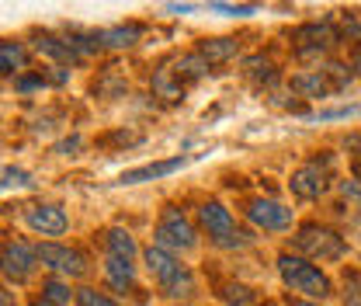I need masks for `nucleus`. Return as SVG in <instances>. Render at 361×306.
Segmentation results:
<instances>
[{"label": "nucleus", "instance_id": "nucleus-4", "mask_svg": "<svg viewBox=\"0 0 361 306\" xmlns=\"http://www.w3.org/2000/svg\"><path fill=\"white\" fill-rule=\"evenodd\" d=\"M337 32H334V25L330 21H310V25H302V28H295V35H292V49H295V56L299 59H316V56H323V52H330L334 45H337Z\"/></svg>", "mask_w": 361, "mask_h": 306}, {"label": "nucleus", "instance_id": "nucleus-32", "mask_svg": "<svg viewBox=\"0 0 361 306\" xmlns=\"http://www.w3.org/2000/svg\"><path fill=\"white\" fill-rule=\"evenodd\" d=\"M247 240H250L247 233H229L226 240H219V247H247Z\"/></svg>", "mask_w": 361, "mask_h": 306}, {"label": "nucleus", "instance_id": "nucleus-18", "mask_svg": "<svg viewBox=\"0 0 361 306\" xmlns=\"http://www.w3.org/2000/svg\"><path fill=\"white\" fill-rule=\"evenodd\" d=\"M209 66L212 63H205L198 52H188V56H180L178 63H174V70H178V77L188 84V81H202V77H209Z\"/></svg>", "mask_w": 361, "mask_h": 306}, {"label": "nucleus", "instance_id": "nucleus-21", "mask_svg": "<svg viewBox=\"0 0 361 306\" xmlns=\"http://www.w3.org/2000/svg\"><path fill=\"white\" fill-rule=\"evenodd\" d=\"M21 66H25V49L18 42H0V70H4V77L18 73Z\"/></svg>", "mask_w": 361, "mask_h": 306}, {"label": "nucleus", "instance_id": "nucleus-29", "mask_svg": "<svg viewBox=\"0 0 361 306\" xmlns=\"http://www.w3.org/2000/svg\"><path fill=\"white\" fill-rule=\"evenodd\" d=\"M45 84H49V77H18V81H14V88L21 90V94L39 90V88H45Z\"/></svg>", "mask_w": 361, "mask_h": 306}, {"label": "nucleus", "instance_id": "nucleus-15", "mask_svg": "<svg viewBox=\"0 0 361 306\" xmlns=\"http://www.w3.org/2000/svg\"><path fill=\"white\" fill-rule=\"evenodd\" d=\"M35 49H39L42 56H49V59L63 63V66H70V63L80 59V52L70 45V39H56V35H39V39H35Z\"/></svg>", "mask_w": 361, "mask_h": 306}, {"label": "nucleus", "instance_id": "nucleus-1", "mask_svg": "<svg viewBox=\"0 0 361 306\" xmlns=\"http://www.w3.org/2000/svg\"><path fill=\"white\" fill-rule=\"evenodd\" d=\"M278 275H281V282L292 293H302V296H313V300H326L334 293L330 289V278L316 264L302 261V258H292V254H281L278 258Z\"/></svg>", "mask_w": 361, "mask_h": 306}, {"label": "nucleus", "instance_id": "nucleus-8", "mask_svg": "<svg viewBox=\"0 0 361 306\" xmlns=\"http://www.w3.org/2000/svg\"><path fill=\"white\" fill-rule=\"evenodd\" d=\"M326 164L330 160H310V164H302L295 175H292V195H299V199H319L323 192H326V184H330V171H326Z\"/></svg>", "mask_w": 361, "mask_h": 306}, {"label": "nucleus", "instance_id": "nucleus-28", "mask_svg": "<svg viewBox=\"0 0 361 306\" xmlns=\"http://www.w3.org/2000/svg\"><path fill=\"white\" fill-rule=\"evenodd\" d=\"M344 306H361V275H348L344 278Z\"/></svg>", "mask_w": 361, "mask_h": 306}, {"label": "nucleus", "instance_id": "nucleus-11", "mask_svg": "<svg viewBox=\"0 0 361 306\" xmlns=\"http://www.w3.org/2000/svg\"><path fill=\"white\" fill-rule=\"evenodd\" d=\"M28 226L35 230V233H42V237H59V233H66V213L59 209V206H32L28 213Z\"/></svg>", "mask_w": 361, "mask_h": 306}, {"label": "nucleus", "instance_id": "nucleus-36", "mask_svg": "<svg viewBox=\"0 0 361 306\" xmlns=\"http://www.w3.org/2000/svg\"><path fill=\"white\" fill-rule=\"evenodd\" d=\"M288 306H319V303H306V300H288Z\"/></svg>", "mask_w": 361, "mask_h": 306}, {"label": "nucleus", "instance_id": "nucleus-27", "mask_svg": "<svg viewBox=\"0 0 361 306\" xmlns=\"http://www.w3.org/2000/svg\"><path fill=\"white\" fill-rule=\"evenodd\" d=\"M212 11H219L226 18H247V14H254L257 7H254V4H212Z\"/></svg>", "mask_w": 361, "mask_h": 306}, {"label": "nucleus", "instance_id": "nucleus-13", "mask_svg": "<svg viewBox=\"0 0 361 306\" xmlns=\"http://www.w3.org/2000/svg\"><path fill=\"white\" fill-rule=\"evenodd\" d=\"M188 164V157H171V160H157V164H142V167H133L118 177V184H142V181H153V177L174 175Z\"/></svg>", "mask_w": 361, "mask_h": 306}, {"label": "nucleus", "instance_id": "nucleus-30", "mask_svg": "<svg viewBox=\"0 0 361 306\" xmlns=\"http://www.w3.org/2000/svg\"><path fill=\"white\" fill-rule=\"evenodd\" d=\"M351 115H358V108H355V105H348V108H330V112H319L316 119L330 122V119H351Z\"/></svg>", "mask_w": 361, "mask_h": 306}, {"label": "nucleus", "instance_id": "nucleus-7", "mask_svg": "<svg viewBox=\"0 0 361 306\" xmlns=\"http://www.w3.org/2000/svg\"><path fill=\"white\" fill-rule=\"evenodd\" d=\"M39 261H42L45 268H52V271L70 275V278L87 275V258H84L80 251L63 247V244H42V247H39Z\"/></svg>", "mask_w": 361, "mask_h": 306}, {"label": "nucleus", "instance_id": "nucleus-19", "mask_svg": "<svg viewBox=\"0 0 361 306\" xmlns=\"http://www.w3.org/2000/svg\"><path fill=\"white\" fill-rule=\"evenodd\" d=\"M104 271H108V282H111L115 289H129V286L135 282L133 261H126V258H111V254H108V261H104Z\"/></svg>", "mask_w": 361, "mask_h": 306}, {"label": "nucleus", "instance_id": "nucleus-38", "mask_svg": "<svg viewBox=\"0 0 361 306\" xmlns=\"http://www.w3.org/2000/svg\"><path fill=\"white\" fill-rule=\"evenodd\" d=\"M355 177L361 181V160H355Z\"/></svg>", "mask_w": 361, "mask_h": 306}, {"label": "nucleus", "instance_id": "nucleus-33", "mask_svg": "<svg viewBox=\"0 0 361 306\" xmlns=\"http://www.w3.org/2000/svg\"><path fill=\"white\" fill-rule=\"evenodd\" d=\"M77 146H80V136H70L66 143H59V146H56V153H66V157H70Z\"/></svg>", "mask_w": 361, "mask_h": 306}, {"label": "nucleus", "instance_id": "nucleus-9", "mask_svg": "<svg viewBox=\"0 0 361 306\" xmlns=\"http://www.w3.org/2000/svg\"><path fill=\"white\" fill-rule=\"evenodd\" d=\"M35 261H39V251L28 247L25 240H7V244H4V275H7V278H14V282L28 278Z\"/></svg>", "mask_w": 361, "mask_h": 306}, {"label": "nucleus", "instance_id": "nucleus-25", "mask_svg": "<svg viewBox=\"0 0 361 306\" xmlns=\"http://www.w3.org/2000/svg\"><path fill=\"white\" fill-rule=\"evenodd\" d=\"M77 303L80 306H118L115 300H108V296L97 293V289H80V293H77Z\"/></svg>", "mask_w": 361, "mask_h": 306}, {"label": "nucleus", "instance_id": "nucleus-14", "mask_svg": "<svg viewBox=\"0 0 361 306\" xmlns=\"http://www.w3.org/2000/svg\"><path fill=\"white\" fill-rule=\"evenodd\" d=\"M153 94L164 98V101H178V98H184V81L178 77L174 63H164V66L153 73Z\"/></svg>", "mask_w": 361, "mask_h": 306}, {"label": "nucleus", "instance_id": "nucleus-34", "mask_svg": "<svg viewBox=\"0 0 361 306\" xmlns=\"http://www.w3.org/2000/svg\"><path fill=\"white\" fill-rule=\"evenodd\" d=\"M351 153H358V160H361V136H348V143H344Z\"/></svg>", "mask_w": 361, "mask_h": 306}, {"label": "nucleus", "instance_id": "nucleus-16", "mask_svg": "<svg viewBox=\"0 0 361 306\" xmlns=\"http://www.w3.org/2000/svg\"><path fill=\"white\" fill-rule=\"evenodd\" d=\"M142 25H115V28H104V32H97V39L101 45H108V49H129L142 39Z\"/></svg>", "mask_w": 361, "mask_h": 306}, {"label": "nucleus", "instance_id": "nucleus-23", "mask_svg": "<svg viewBox=\"0 0 361 306\" xmlns=\"http://www.w3.org/2000/svg\"><path fill=\"white\" fill-rule=\"evenodd\" d=\"M219 296H223L226 303H233V306H250V303H257V293H254L250 286H240V282H226L223 289H219Z\"/></svg>", "mask_w": 361, "mask_h": 306}, {"label": "nucleus", "instance_id": "nucleus-31", "mask_svg": "<svg viewBox=\"0 0 361 306\" xmlns=\"http://www.w3.org/2000/svg\"><path fill=\"white\" fill-rule=\"evenodd\" d=\"M139 139H142V132H111L101 143H122V146H129V143H139Z\"/></svg>", "mask_w": 361, "mask_h": 306}, {"label": "nucleus", "instance_id": "nucleus-3", "mask_svg": "<svg viewBox=\"0 0 361 306\" xmlns=\"http://www.w3.org/2000/svg\"><path fill=\"white\" fill-rule=\"evenodd\" d=\"M348 81H351V70L341 66V63H334V66H326V70H313V73L292 77V90H299V94H306V98H326V94H334V90L348 88Z\"/></svg>", "mask_w": 361, "mask_h": 306}, {"label": "nucleus", "instance_id": "nucleus-6", "mask_svg": "<svg viewBox=\"0 0 361 306\" xmlns=\"http://www.w3.org/2000/svg\"><path fill=\"white\" fill-rule=\"evenodd\" d=\"M243 213H247V219H250L254 226H261V230H288V226H292V209H285V206L274 202V199H250V202L243 206Z\"/></svg>", "mask_w": 361, "mask_h": 306}, {"label": "nucleus", "instance_id": "nucleus-17", "mask_svg": "<svg viewBox=\"0 0 361 306\" xmlns=\"http://www.w3.org/2000/svg\"><path fill=\"white\" fill-rule=\"evenodd\" d=\"M236 49H240L236 39H205V42L198 45V56L205 63H226V59L236 56Z\"/></svg>", "mask_w": 361, "mask_h": 306}, {"label": "nucleus", "instance_id": "nucleus-37", "mask_svg": "<svg viewBox=\"0 0 361 306\" xmlns=\"http://www.w3.org/2000/svg\"><path fill=\"white\" fill-rule=\"evenodd\" d=\"M355 70L361 73V45H358V52H355Z\"/></svg>", "mask_w": 361, "mask_h": 306}, {"label": "nucleus", "instance_id": "nucleus-24", "mask_svg": "<svg viewBox=\"0 0 361 306\" xmlns=\"http://www.w3.org/2000/svg\"><path fill=\"white\" fill-rule=\"evenodd\" d=\"M42 300L52 306H66L70 303V286L56 282V278H45L42 282Z\"/></svg>", "mask_w": 361, "mask_h": 306}, {"label": "nucleus", "instance_id": "nucleus-2", "mask_svg": "<svg viewBox=\"0 0 361 306\" xmlns=\"http://www.w3.org/2000/svg\"><path fill=\"white\" fill-rule=\"evenodd\" d=\"M295 247H299L302 254H310V258H326V261H337V258L348 254V244H344L334 230L316 226V223H306V226L295 233Z\"/></svg>", "mask_w": 361, "mask_h": 306}, {"label": "nucleus", "instance_id": "nucleus-5", "mask_svg": "<svg viewBox=\"0 0 361 306\" xmlns=\"http://www.w3.org/2000/svg\"><path fill=\"white\" fill-rule=\"evenodd\" d=\"M153 240L164 251H191L195 247V230H191V223L180 216L178 209H164V219L157 223Z\"/></svg>", "mask_w": 361, "mask_h": 306}, {"label": "nucleus", "instance_id": "nucleus-20", "mask_svg": "<svg viewBox=\"0 0 361 306\" xmlns=\"http://www.w3.org/2000/svg\"><path fill=\"white\" fill-rule=\"evenodd\" d=\"M104 247H108L111 258H126V261H133V254H135V240L126 230H108L104 233Z\"/></svg>", "mask_w": 361, "mask_h": 306}, {"label": "nucleus", "instance_id": "nucleus-22", "mask_svg": "<svg viewBox=\"0 0 361 306\" xmlns=\"http://www.w3.org/2000/svg\"><path fill=\"white\" fill-rule=\"evenodd\" d=\"M243 70H247V77L257 81V84H274V81H278V70L271 66L268 59H261V56H250V59L243 63Z\"/></svg>", "mask_w": 361, "mask_h": 306}, {"label": "nucleus", "instance_id": "nucleus-10", "mask_svg": "<svg viewBox=\"0 0 361 306\" xmlns=\"http://www.w3.org/2000/svg\"><path fill=\"white\" fill-rule=\"evenodd\" d=\"M142 258H146V268L153 271V278L160 282V289H164V286H171V282H178L180 275L188 271V268H180L178 258H174L171 251H164V247H157V244H153V247H146V251H142Z\"/></svg>", "mask_w": 361, "mask_h": 306}, {"label": "nucleus", "instance_id": "nucleus-12", "mask_svg": "<svg viewBox=\"0 0 361 306\" xmlns=\"http://www.w3.org/2000/svg\"><path fill=\"white\" fill-rule=\"evenodd\" d=\"M198 219H202V226L209 230V237L219 244V240H226L229 233H236L233 230V213L226 209L223 202H205L202 209H198Z\"/></svg>", "mask_w": 361, "mask_h": 306}, {"label": "nucleus", "instance_id": "nucleus-35", "mask_svg": "<svg viewBox=\"0 0 361 306\" xmlns=\"http://www.w3.org/2000/svg\"><path fill=\"white\" fill-rule=\"evenodd\" d=\"M167 11H171V14H191L195 7H191V4H167Z\"/></svg>", "mask_w": 361, "mask_h": 306}, {"label": "nucleus", "instance_id": "nucleus-26", "mask_svg": "<svg viewBox=\"0 0 361 306\" xmlns=\"http://www.w3.org/2000/svg\"><path fill=\"white\" fill-rule=\"evenodd\" d=\"M25 184H32L28 171H21V167H4V188H7V192H11V188H25Z\"/></svg>", "mask_w": 361, "mask_h": 306}, {"label": "nucleus", "instance_id": "nucleus-40", "mask_svg": "<svg viewBox=\"0 0 361 306\" xmlns=\"http://www.w3.org/2000/svg\"><path fill=\"white\" fill-rule=\"evenodd\" d=\"M4 306H11V296H7V293H4Z\"/></svg>", "mask_w": 361, "mask_h": 306}, {"label": "nucleus", "instance_id": "nucleus-39", "mask_svg": "<svg viewBox=\"0 0 361 306\" xmlns=\"http://www.w3.org/2000/svg\"><path fill=\"white\" fill-rule=\"evenodd\" d=\"M32 306H52V303H45V300H35V303H32Z\"/></svg>", "mask_w": 361, "mask_h": 306}]
</instances>
